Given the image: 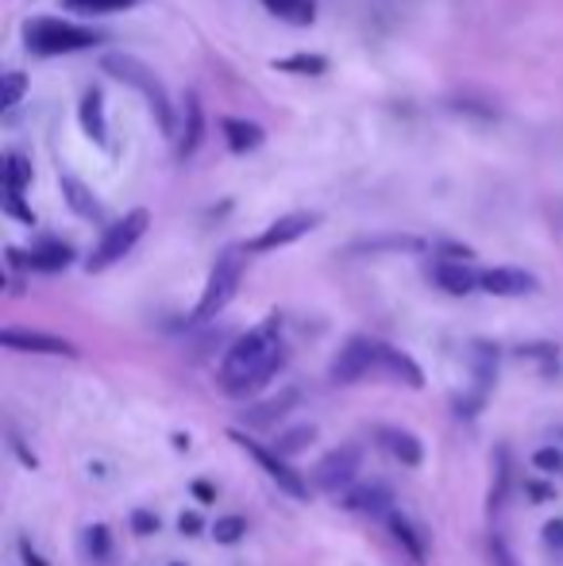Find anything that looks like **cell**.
Returning <instances> with one entry per match:
<instances>
[{
	"instance_id": "6da1fadb",
	"label": "cell",
	"mask_w": 563,
	"mask_h": 566,
	"mask_svg": "<svg viewBox=\"0 0 563 566\" xmlns=\"http://www.w3.org/2000/svg\"><path fill=\"white\" fill-rule=\"evenodd\" d=\"M285 363V347H282V321L256 324L248 336H240L228 347L225 363H220V386L232 397H251L282 370Z\"/></svg>"
},
{
	"instance_id": "7a4b0ae2",
	"label": "cell",
	"mask_w": 563,
	"mask_h": 566,
	"mask_svg": "<svg viewBox=\"0 0 563 566\" xmlns=\"http://www.w3.org/2000/svg\"><path fill=\"white\" fill-rule=\"evenodd\" d=\"M101 66H105V74H113L116 82H124L128 90H136L139 97L147 101V108L155 113L163 132H174V127H178V116H174V105H170V93H166L163 77H158L147 62L132 59V54H105V59H101Z\"/></svg>"
},
{
	"instance_id": "3957f363",
	"label": "cell",
	"mask_w": 563,
	"mask_h": 566,
	"mask_svg": "<svg viewBox=\"0 0 563 566\" xmlns=\"http://www.w3.org/2000/svg\"><path fill=\"white\" fill-rule=\"evenodd\" d=\"M23 39H28V46L39 59H59V54H74V51H85V46L101 43L97 31L82 28V23H70V20H54V15H35V20H28Z\"/></svg>"
},
{
	"instance_id": "277c9868",
	"label": "cell",
	"mask_w": 563,
	"mask_h": 566,
	"mask_svg": "<svg viewBox=\"0 0 563 566\" xmlns=\"http://www.w3.org/2000/svg\"><path fill=\"white\" fill-rule=\"evenodd\" d=\"M147 228H150V212L147 209L124 212V217L116 220V224L108 228L105 235H101V243L93 247V254L85 259V270H90V274H101V270L116 266L124 254L136 251V243H139L143 235H147Z\"/></svg>"
},
{
	"instance_id": "5b68a950",
	"label": "cell",
	"mask_w": 563,
	"mask_h": 566,
	"mask_svg": "<svg viewBox=\"0 0 563 566\" xmlns=\"http://www.w3.org/2000/svg\"><path fill=\"white\" fill-rule=\"evenodd\" d=\"M240 277H243V251L232 247V251H225L212 262V274H209V282H205V293L194 308V321L205 324L217 313H225V305L236 297V290H240Z\"/></svg>"
},
{
	"instance_id": "8992f818",
	"label": "cell",
	"mask_w": 563,
	"mask_h": 566,
	"mask_svg": "<svg viewBox=\"0 0 563 566\" xmlns=\"http://www.w3.org/2000/svg\"><path fill=\"white\" fill-rule=\"evenodd\" d=\"M228 440H236V448L248 451L251 459L259 462V470H263V474L271 478V482H279V490H282V493H290L293 501H305V497H309L305 478H301L298 470H293L290 462H285L274 448H263V443L251 440V436H248V432H240V428H232V432H228Z\"/></svg>"
},
{
	"instance_id": "52a82bcc",
	"label": "cell",
	"mask_w": 563,
	"mask_h": 566,
	"mask_svg": "<svg viewBox=\"0 0 563 566\" xmlns=\"http://www.w3.org/2000/svg\"><path fill=\"white\" fill-rule=\"evenodd\" d=\"M371 370H383V343L367 339V336H355L340 347V355L332 358V381L340 386H352V381L367 378Z\"/></svg>"
},
{
	"instance_id": "ba28073f",
	"label": "cell",
	"mask_w": 563,
	"mask_h": 566,
	"mask_svg": "<svg viewBox=\"0 0 563 566\" xmlns=\"http://www.w3.org/2000/svg\"><path fill=\"white\" fill-rule=\"evenodd\" d=\"M359 467H363V451L355 448V443H344V448L329 451L321 462H316L313 482L321 485V490H329V493H340L344 485H352V482H355Z\"/></svg>"
},
{
	"instance_id": "9c48e42d",
	"label": "cell",
	"mask_w": 563,
	"mask_h": 566,
	"mask_svg": "<svg viewBox=\"0 0 563 566\" xmlns=\"http://www.w3.org/2000/svg\"><path fill=\"white\" fill-rule=\"evenodd\" d=\"M316 224H321V217H316V212H285V217H279L271 228L259 231V235L251 239L248 251H256V254L279 251V247H290V243H298L301 235H309Z\"/></svg>"
},
{
	"instance_id": "30bf717a",
	"label": "cell",
	"mask_w": 563,
	"mask_h": 566,
	"mask_svg": "<svg viewBox=\"0 0 563 566\" xmlns=\"http://www.w3.org/2000/svg\"><path fill=\"white\" fill-rule=\"evenodd\" d=\"M8 262L23 270H39V274H59V270H66L74 262V247L46 239V243L31 247V251H8Z\"/></svg>"
},
{
	"instance_id": "8fae6325",
	"label": "cell",
	"mask_w": 563,
	"mask_h": 566,
	"mask_svg": "<svg viewBox=\"0 0 563 566\" xmlns=\"http://www.w3.org/2000/svg\"><path fill=\"white\" fill-rule=\"evenodd\" d=\"M0 343L8 350H28V355H66L77 358V347L62 336H51V332H35V328H4L0 332Z\"/></svg>"
},
{
	"instance_id": "7c38bea8",
	"label": "cell",
	"mask_w": 563,
	"mask_h": 566,
	"mask_svg": "<svg viewBox=\"0 0 563 566\" xmlns=\"http://www.w3.org/2000/svg\"><path fill=\"white\" fill-rule=\"evenodd\" d=\"M479 290L490 293V297H525V293L536 290V277L521 266H494L479 274Z\"/></svg>"
},
{
	"instance_id": "4fadbf2b",
	"label": "cell",
	"mask_w": 563,
	"mask_h": 566,
	"mask_svg": "<svg viewBox=\"0 0 563 566\" xmlns=\"http://www.w3.org/2000/svg\"><path fill=\"white\" fill-rule=\"evenodd\" d=\"M220 132H225V143L232 147V155H251L267 143V132L251 119H240V116H228L220 119Z\"/></svg>"
},
{
	"instance_id": "5bb4252c",
	"label": "cell",
	"mask_w": 563,
	"mask_h": 566,
	"mask_svg": "<svg viewBox=\"0 0 563 566\" xmlns=\"http://www.w3.org/2000/svg\"><path fill=\"white\" fill-rule=\"evenodd\" d=\"M432 282L440 285L451 297H467L471 290H479V274L463 262H436L432 266Z\"/></svg>"
},
{
	"instance_id": "9a60e30c",
	"label": "cell",
	"mask_w": 563,
	"mask_h": 566,
	"mask_svg": "<svg viewBox=\"0 0 563 566\" xmlns=\"http://www.w3.org/2000/svg\"><path fill=\"white\" fill-rule=\"evenodd\" d=\"M205 135V108L197 93H186V113H181V135H178V155L189 158L197 147H201Z\"/></svg>"
},
{
	"instance_id": "2e32d148",
	"label": "cell",
	"mask_w": 563,
	"mask_h": 566,
	"mask_svg": "<svg viewBox=\"0 0 563 566\" xmlns=\"http://www.w3.org/2000/svg\"><path fill=\"white\" fill-rule=\"evenodd\" d=\"M77 116H82V127L85 135H90L97 147H105L108 143V124H105V93L101 90H85L82 97V108H77Z\"/></svg>"
},
{
	"instance_id": "e0dca14e",
	"label": "cell",
	"mask_w": 563,
	"mask_h": 566,
	"mask_svg": "<svg viewBox=\"0 0 563 566\" xmlns=\"http://www.w3.org/2000/svg\"><path fill=\"white\" fill-rule=\"evenodd\" d=\"M383 374H390L394 381H406V386H414V389H421V386H425L421 366H417L414 358L406 355V350L386 347V343H383Z\"/></svg>"
},
{
	"instance_id": "ac0fdd59",
	"label": "cell",
	"mask_w": 563,
	"mask_h": 566,
	"mask_svg": "<svg viewBox=\"0 0 563 566\" xmlns=\"http://www.w3.org/2000/svg\"><path fill=\"white\" fill-rule=\"evenodd\" d=\"M59 186H62V197H66V205L77 212V217H82V220H101V201L82 186V181L74 178V174H62Z\"/></svg>"
},
{
	"instance_id": "d6986e66",
	"label": "cell",
	"mask_w": 563,
	"mask_h": 566,
	"mask_svg": "<svg viewBox=\"0 0 563 566\" xmlns=\"http://www.w3.org/2000/svg\"><path fill=\"white\" fill-rule=\"evenodd\" d=\"M383 443H386V451H390L394 459L402 462V467H421L425 451H421V440H417L414 432H402V428H390V432H383Z\"/></svg>"
},
{
	"instance_id": "ffe728a7",
	"label": "cell",
	"mask_w": 563,
	"mask_h": 566,
	"mask_svg": "<svg viewBox=\"0 0 563 566\" xmlns=\"http://www.w3.org/2000/svg\"><path fill=\"white\" fill-rule=\"evenodd\" d=\"M298 405V389H282L279 397H271V401H263V405H256V409H248V424L251 428H267V424H274V420H282L285 412Z\"/></svg>"
},
{
	"instance_id": "44dd1931",
	"label": "cell",
	"mask_w": 563,
	"mask_h": 566,
	"mask_svg": "<svg viewBox=\"0 0 563 566\" xmlns=\"http://www.w3.org/2000/svg\"><path fill=\"white\" fill-rule=\"evenodd\" d=\"M263 8L271 15H279L282 23H293V28H309L316 20L313 0H263Z\"/></svg>"
},
{
	"instance_id": "7402d4cb",
	"label": "cell",
	"mask_w": 563,
	"mask_h": 566,
	"mask_svg": "<svg viewBox=\"0 0 563 566\" xmlns=\"http://www.w3.org/2000/svg\"><path fill=\"white\" fill-rule=\"evenodd\" d=\"M390 536L398 539L402 547H406L409 559H414V563H425V539H421V532H417L414 524L406 521V516L390 513Z\"/></svg>"
},
{
	"instance_id": "603a6c76",
	"label": "cell",
	"mask_w": 563,
	"mask_h": 566,
	"mask_svg": "<svg viewBox=\"0 0 563 566\" xmlns=\"http://www.w3.org/2000/svg\"><path fill=\"white\" fill-rule=\"evenodd\" d=\"M274 70H282V74H305V77H321L324 70H329V59H324V54H309V51H301V54H290V59L274 62Z\"/></svg>"
},
{
	"instance_id": "cb8c5ba5",
	"label": "cell",
	"mask_w": 563,
	"mask_h": 566,
	"mask_svg": "<svg viewBox=\"0 0 563 566\" xmlns=\"http://www.w3.org/2000/svg\"><path fill=\"white\" fill-rule=\"evenodd\" d=\"M386 505H390V493L383 485H367V490H355L347 497V509H355V513H386Z\"/></svg>"
},
{
	"instance_id": "d4e9b609",
	"label": "cell",
	"mask_w": 563,
	"mask_h": 566,
	"mask_svg": "<svg viewBox=\"0 0 563 566\" xmlns=\"http://www.w3.org/2000/svg\"><path fill=\"white\" fill-rule=\"evenodd\" d=\"M31 163L23 155H8L4 158V189H12V193H23V189L31 186Z\"/></svg>"
},
{
	"instance_id": "484cf974",
	"label": "cell",
	"mask_w": 563,
	"mask_h": 566,
	"mask_svg": "<svg viewBox=\"0 0 563 566\" xmlns=\"http://www.w3.org/2000/svg\"><path fill=\"white\" fill-rule=\"evenodd\" d=\"M85 555H90V563H97V566L108 563V555H113V539H108L105 524H93V528H85Z\"/></svg>"
},
{
	"instance_id": "4316f807",
	"label": "cell",
	"mask_w": 563,
	"mask_h": 566,
	"mask_svg": "<svg viewBox=\"0 0 563 566\" xmlns=\"http://www.w3.org/2000/svg\"><path fill=\"white\" fill-rule=\"evenodd\" d=\"M23 93H28V77H23L20 70H8V74L0 77V108L12 113V108L23 101Z\"/></svg>"
},
{
	"instance_id": "83f0119b",
	"label": "cell",
	"mask_w": 563,
	"mask_h": 566,
	"mask_svg": "<svg viewBox=\"0 0 563 566\" xmlns=\"http://www.w3.org/2000/svg\"><path fill=\"white\" fill-rule=\"evenodd\" d=\"M313 436H316V428H313V424L290 428V432H285V436H279V440H274V451H279L282 459H290V454L305 451L309 443H313Z\"/></svg>"
},
{
	"instance_id": "f1b7e54d",
	"label": "cell",
	"mask_w": 563,
	"mask_h": 566,
	"mask_svg": "<svg viewBox=\"0 0 563 566\" xmlns=\"http://www.w3.org/2000/svg\"><path fill=\"white\" fill-rule=\"evenodd\" d=\"M248 536V521H243V516H220L217 524H212V539H217V544H240V539Z\"/></svg>"
},
{
	"instance_id": "f546056e",
	"label": "cell",
	"mask_w": 563,
	"mask_h": 566,
	"mask_svg": "<svg viewBox=\"0 0 563 566\" xmlns=\"http://www.w3.org/2000/svg\"><path fill=\"white\" fill-rule=\"evenodd\" d=\"M77 12H121V8H132L136 0H66Z\"/></svg>"
},
{
	"instance_id": "4dcf8cb0",
	"label": "cell",
	"mask_w": 563,
	"mask_h": 566,
	"mask_svg": "<svg viewBox=\"0 0 563 566\" xmlns=\"http://www.w3.org/2000/svg\"><path fill=\"white\" fill-rule=\"evenodd\" d=\"M533 467L544 474H563V451L560 448H541L533 454Z\"/></svg>"
},
{
	"instance_id": "1f68e13d",
	"label": "cell",
	"mask_w": 563,
	"mask_h": 566,
	"mask_svg": "<svg viewBox=\"0 0 563 566\" xmlns=\"http://www.w3.org/2000/svg\"><path fill=\"white\" fill-rule=\"evenodd\" d=\"M4 209H8V217L20 220V224H35V212H31L28 205H23V197L12 193V189H4Z\"/></svg>"
},
{
	"instance_id": "d6a6232c",
	"label": "cell",
	"mask_w": 563,
	"mask_h": 566,
	"mask_svg": "<svg viewBox=\"0 0 563 566\" xmlns=\"http://www.w3.org/2000/svg\"><path fill=\"white\" fill-rule=\"evenodd\" d=\"M132 528H136L139 536H150V532H158V516L139 509V513H132Z\"/></svg>"
},
{
	"instance_id": "836d02e7",
	"label": "cell",
	"mask_w": 563,
	"mask_h": 566,
	"mask_svg": "<svg viewBox=\"0 0 563 566\" xmlns=\"http://www.w3.org/2000/svg\"><path fill=\"white\" fill-rule=\"evenodd\" d=\"M490 563H494V566H518V563H513V555H510V547H505L502 539H490Z\"/></svg>"
},
{
	"instance_id": "e575fe53",
	"label": "cell",
	"mask_w": 563,
	"mask_h": 566,
	"mask_svg": "<svg viewBox=\"0 0 563 566\" xmlns=\"http://www.w3.org/2000/svg\"><path fill=\"white\" fill-rule=\"evenodd\" d=\"M178 528H181V536H201L205 524H201V516H197V513H181L178 516Z\"/></svg>"
},
{
	"instance_id": "d590c367",
	"label": "cell",
	"mask_w": 563,
	"mask_h": 566,
	"mask_svg": "<svg viewBox=\"0 0 563 566\" xmlns=\"http://www.w3.org/2000/svg\"><path fill=\"white\" fill-rule=\"evenodd\" d=\"M20 559H23V566H51L43 559V555L35 552V547L28 544V539H20Z\"/></svg>"
},
{
	"instance_id": "8d00e7d4",
	"label": "cell",
	"mask_w": 563,
	"mask_h": 566,
	"mask_svg": "<svg viewBox=\"0 0 563 566\" xmlns=\"http://www.w3.org/2000/svg\"><path fill=\"white\" fill-rule=\"evenodd\" d=\"M544 539L563 552V521H549V524H544Z\"/></svg>"
},
{
	"instance_id": "74e56055",
	"label": "cell",
	"mask_w": 563,
	"mask_h": 566,
	"mask_svg": "<svg viewBox=\"0 0 563 566\" xmlns=\"http://www.w3.org/2000/svg\"><path fill=\"white\" fill-rule=\"evenodd\" d=\"M194 497L201 501V505H209V501H217V493H212L209 482H194Z\"/></svg>"
},
{
	"instance_id": "f35d334b",
	"label": "cell",
	"mask_w": 563,
	"mask_h": 566,
	"mask_svg": "<svg viewBox=\"0 0 563 566\" xmlns=\"http://www.w3.org/2000/svg\"><path fill=\"white\" fill-rule=\"evenodd\" d=\"M174 566H181V563H174Z\"/></svg>"
}]
</instances>
